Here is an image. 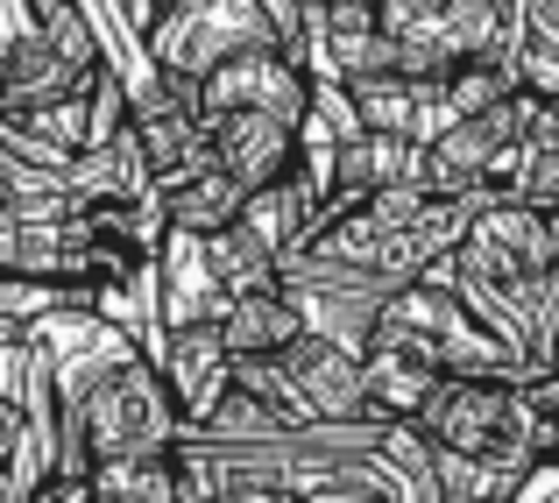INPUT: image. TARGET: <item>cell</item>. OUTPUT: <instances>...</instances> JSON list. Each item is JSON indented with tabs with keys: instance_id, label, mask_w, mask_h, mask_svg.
<instances>
[{
	"instance_id": "cell-1",
	"label": "cell",
	"mask_w": 559,
	"mask_h": 503,
	"mask_svg": "<svg viewBox=\"0 0 559 503\" xmlns=\"http://www.w3.org/2000/svg\"><path fill=\"white\" fill-rule=\"evenodd\" d=\"M453 291L503 334L518 376H546L559 362V227L552 213L496 191L475 213L447 262H439Z\"/></svg>"
},
{
	"instance_id": "cell-2",
	"label": "cell",
	"mask_w": 559,
	"mask_h": 503,
	"mask_svg": "<svg viewBox=\"0 0 559 503\" xmlns=\"http://www.w3.org/2000/svg\"><path fill=\"white\" fill-rule=\"evenodd\" d=\"M418 425L432 447L475 454V461H496L510 476H532L559 447V419H546L532 405V383L524 376H439Z\"/></svg>"
},
{
	"instance_id": "cell-3",
	"label": "cell",
	"mask_w": 559,
	"mask_h": 503,
	"mask_svg": "<svg viewBox=\"0 0 559 503\" xmlns=\"http://www.w3.org/2000/svg\"><path fill=\"white\" fill-rule=\"evenodd\" d=\"M270 43L284 50V36H276L262 0H205V8H178L150 28V57L164 71H185V79H205V71H219L227 57L270 50Z\"/></svg>"
},
{
	"instance_id": "cell-4",
	"label": "cell",
	"mask_w": 559,
	"mask_h": 503,
	"mask_svg": "<svg viewBox=\"0 0 559 503\" xmlns=\"http://www.w3.org/2000/svg\"><path fill=\"white\" fill-rule=\"evenodd\" d=\"M99 71H79L57 36L43 28L36 0H0V107H43V100L93 93Z\"/></svg>"
},
{
	"instance_id": "cell-5",
	"label": "cell",
	"mask_w": 559,
	"mask_h": 503,
	"mask_svg": "<svg viewBox=\"0 0 559 503\" xmlns=\"http://www.w3.org/2000/svg\"><path fill=\"white\" fill-rule=\"evenodd\" d=\"M284 362L319 419H376L369 411V348L333 340V334H305L284 348Z\"/></svg>"
},
{
	"instance_id": "cell-6",
	"label": "cell",
	"mask_w": 559,
	"mask_h": 503,
	"mask_svg": "<svg viewBox=\"0 0 559 503\" xmlns=\"http://www.w3.org/2000/svg\"><path fill=\"white\" fill-rule=\"evenodd\" d=\"M156 354H164V369H170V383H178V397H185L191 419H199V411L227 390V376H234V348H227L219 313L164 319V327H156Z\"/></svg>"
},
{
	"instance_id": "cell-7",
	"label": "cell",
	"mask_w": 559,
	"mask_h": 503,
	"mask_svg": "<svg viewBox=\"0 0 559 503\" xmlns=\"http://www.w3.org/2000/svg\"><path fill=\"white\" fill-rule=\"evenodd\" d=\"M496 191L538 206V213H559V107L546 93H532V114H524L518 142L496 156Z\"/></svg>"
},
{
	"instance_id": "cell-8",
	"label": "cell",
	"mask_w": 559,
	"mask_h": 503,
	"mask_svg": "<svg viewBox=\"0 0 559 503\" xmlns=\"http://www.w3.org/2000/svg\"><path fill=\"white\" fill-rule=\"evenodd\" d=\"M382 28L396 43V65L411 79H447L461 65V36H453V0H382Z\"/></svg>"
},
{
	"instance_id": "cell-9",
	"label": "cell",
	"mask_w": 559,
	"mask_h": 503,
	"mask_svg": "<svg viewBox=\"0 0 559 503\" xmlns=\"http://www.w3.org/2000/svg\"><path fill=\"white\" fill-rule=\"evenodd\" d=\"M219 327H227L234 354H284L290 340L312 334V319H305V305H298L290 284H270V291H241V299H227Z\"/></svg>"
},
{
	"instance_id": "cell-10",
	"label": "cell",
	"mask_w": 559,
	"mask_h": 503,
	"mask_svg": "<svg viewBox=\"0 0 559 503\" xmlns=\"http://www.w3.org/2000/svg\"><path fill=\"white\" fill-rule=\"evenodd\" d=\"M199 262H205V277H213L227 299H241V291H270V284H284V248L276 242H262L248 220H234V227H219V234H205L199 242Z\"/></svg>"
},
{
	"instance_id": "cell-11",
	"label": "cell",
	"mask_w": 559,
	"mask_h": 503,
	"mask_svg": "<svg viewBox=\"0 0 559 503\" xmlns=\"http://www.w3.org/2000/svg\"><path fill=\"white\" fill-rule=\"evenodd\" d=\"M248 191H255V185H248V177H234L227 164L185 177V185H164V199H170V227H178L185 242H205V234L234 227V220L248 213Z\"/></svg>"
},
{
	"instance_id": "cell-12",
	"label": "cell",
	"mask_w": 559,
	"mask_h": 503,
	"mask_svg": "<svg viewBox=\"0 0 559 503\" xmlns=\"http://www.w3.org/2000/svg\"><path fill=\"white\" fill-rule=\"evenodd\" d=\"M432 390H439L432 362L390 348V340H369V411H376V419H418Z\"/></svg>"
},
{
	"instance_id": "cell-13",
	"label": "cell",
	"mask_w": 559,
	"mask_h": 503,
	"mask_svg": "<svg viewBox=\"0 0 559 503\" xmlns=\"http://www.w3.org/2000/svg\"><path fill=\"white\" fill-rule=\"evenodd\" d=\"M93 490H99V503H170V496H185V476H178V454H150V461H99L93 468Z\"/></svg>"
},
{
	"instance_id": "cell-14",
	"label": "cell",
	"mask_w": 559,
	"mask_h": 503,
	"mask_svg": "<svg viewBox=\"0 0 559 503\" xmlns=\"http://www.w3.org/2000/svg\"><path fill=\"white\" fill-rule=\"evenodd\" d=\"M524 85L552 100L559 85V0H524Z\"/></svg>"
},
{
	"instance_id": "cell-15",
	"label": "cell",
	"mask_w": 559,
	"mask_h": 503,
	"mask_svg": "<svg viewBox=\"0 0 559 503\" xmlns=\"http://www.w3.org/2000/svg\"><path fill=\"white\" fill-rule=\"evenodd\" d=\"M552 107H559V85H552Z\"/></svg>"
}]
</instances>
